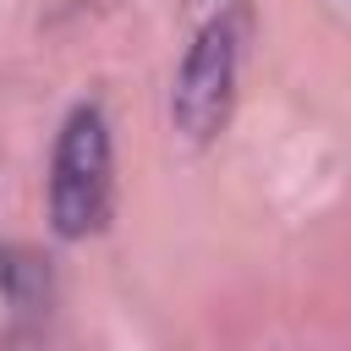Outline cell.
I'll use <instances>...</instances> for the list:
<instances>
[{"mask_svg":"<svg viewBox=\"0 0 351 351\" xmlns=\"http://www.w3.org/2000/svg\"><path fill=\"white\" fill-rule=\"evenodd\" d=\"M49 214H55L60 236H88L110 214V126H104L99 104H77L55 143Z\"/></svg>","mask_w":351,"mask_h":351,"instance_id":"1","label":"cell"},{"mask_svg":"<svg viewBox=\"0 0 351 351\" xmlns=\"http://www.w3.org/2000/svg\"><path fill=\"white\" fill-rule=\"evenodd\" d=\"M230 82H236V16H219L197 33L181 82H176V121L186 137H214L225 110H230Z\"/></svg>","mask_w":351,"mask_h":351,"instance_id":"2","label":"cell"}]
</instances>
